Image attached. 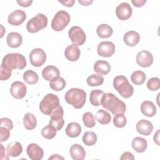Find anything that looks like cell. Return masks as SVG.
Segmentation results:
<instances>
[{
	"instance_id": "cell-14",
	"label": "cell",
	"mask_w": 160,
	"mask_h": 160,
	"mask_svg": "<svg viewBox=\"0 0 160 160\" xmlns=\"http://www.w3.org/2000/svg\"><path fill=\"white\" fill-rule=\"evenodd\" d=\"M26 18V14L24 11L16 9L10 13L8 18V22L12 26H19L24 21Z\"/></svg>"
},
{
	"instance_id": "cell-9",
	"label": "cell",
	"mask_w": 160,
	"mask_h": 160,
	"mask_svg": "<svg viewBox=\"0 0 160 160\" xmlns=\"http://www.w3.org/2000/svg\"><path fill=\"white\" fill-rule=\"evenodd\" d=\"M29 58L30 62L33 66L40 67L46 60V54L43 49L35 48L31 51Z\"/></svg>"
},
{
	"instance_id": "cell-34",
	"label": "cell",
	"mask_w": 160,
	"mask_h": 160,
	"mask_svg": "<svg viewBox=\"0 0 160 160\" xmlns=\"http://www.w3.org/2000/svg\"><path fill=\"white\" fill-rule=\"evenodd\" d=\"M97 136L92 131H88L84 132L82 136V141L86 146H90L96 144L97 142Z\"/></svg>"
},
{
	"instance_id": "cell-29",
	"label": "cell",
	"mask_w": 160,
	"mask_h": 160,
	"mask_svg": "<svg viewBox=\"0 0 160 160\" xmlns=\"http://www.w3.org/2000/svg\"><path fill=\"white\" fill-rule=\"evenodd\" d=\"M49 86L54 91H60L66 87V81L64 78L59 76L54 78L50 81Z\"/></svg>"
},
{
	"instance_id": "cell-50",
	"label": "cell",
	"mask_w": 160,
	"mask_h": 160,
	"mask_svg": "<svg viewBox=\"0 0 160 160\" xmlns=\"http://www.w3.org/2000/svg\"><path fill=\"white\" fill-rule=\"evenodd\" d=\"M78 2L82 4V6H89L90 5L93 1H84V0H79Z\"/></svg>"
},
{
	"instance_id": "cell-48",
	"label": "cell",
	"mask_w": 160,
	"mask_h": 160,
	"mask_svg": "<svg viewBox=\"0 0 160 160\" xmlns=\"http://www.w3.org/2000/svg\"><path fill=\"white\" fill-rule=\"evenodd\" d=\"M159 130H158L156 131V132L154 134V137H153V139H154V142H156L157 144V145H158V146H159Z\"/></svg>"
},
{
	"instance_id": "cell-13",
	"label": "cell",
	"mask_w": 160,
	"mask_h": 160,
	"mask_svg": "<svg viewBox=\"0 0 160 160\" xmlns=\"http://www.w3.org/2000/svg\"><path fill=\"white\" fill-rule=\"evenodd\" d=\"M132 13V8L128 2H121L116 7V15L120 20L125 21L128 19L131 16Z\"/></svg>"
},
{
	"instance_id": "cell-7",
	"label": "cell",
	"mask_w": 160,
	"mask_h": 160,
	"mask_svg": "<svg viewBox=\"0 0 160 160\" xmlns=\"http://www.w3.org/2000/svg\"><path fill=\"white\" fill-rule=\"evenodd\" d=\"M47 25V17L43 14L39 13L28 21L26 24V29L31 33H35L45 28Z\"/></svg>"
},
{
	"instance_id": "cell-16",
	"label": "cell",
	"mask_w": 160,
	"mask_h": 160,
	"mask_svg": "<svg viewBox=\"0 0 160 160\" xmlns=\"http://www.w3.org/2000/svg\"><path fill=\"white\" fill-rule=\"evenodd\" d=\"M137 131L144 136H149L153 130V125L151 122L146 119L139 121L136 126Z\"/></svg>"
},
{
	"instance_id": "cell-6",
	"label": "cell",
	"mask_w": 160,
	"mask_h": 160,
	"mask_svg": "<svg viewBox=\"0 0 160 160\" xmlns=\"http://www.w3.org/2000/svg\"><path fill=\"white\" fill-rule=\"evenodd\" d=\"M71 18L69 14L64 10L58 11L51 21V28L55 31L63 30L70 22Z\"/></svg>"
},
{
	"instance_id": "cell-47",
	"label": "cell",
	"mask_w": 160,
	"mask_h": 160,
	"mask_svg": "<svg viewBox=\"0 0 160 160\" xmlns=\"http://www.w3.org/2000/svg\"><path fill=\"white\" fill-rule=\"evenodd\" d=\"M60 3H61L63 6H66V7H72L73 6L74 2H75V1L74 0H68V1H61V0H59L58 1Z\"/></svg>"
},
{
	"instance_id": "cell-41",
	"label": "cell",
	"mask_w": 160,
	"mask_h": 160,
	"mask_svg": "<svg viewBox=\"0 0 160 160\" xmlns=\"http://www.w3.org/2000/svg\"><path fill=\"white\" fill-rule=\"evenodd\" d=\"M0 79L1 81H6L8 80L11 76L12 70H9L7 68H4L3 66H1L0 68Z\"/></svg>"
},
{
	"instance_id": "cell-36",
	"label": "cell",
	"mask_w": 160,
	"mask_h": 160,
	"mask_svg": "<svg viewBox=\"0 0 160 160\" xmlns=\"http://www.w3.org/2000/svg\"><path fill=\"white\" fill-rule=\"evenodd\" d=\"M82 121L84 126L91 128L96 125V121L94 115L91 112H86L82 115Z\"/></svg>"
},
{
	"instance_id": "cell-20",
	"label": "cell",
	"mask_w": 160,
	"mask_h": 160,
	"mask_svg": "<svg viewBox=\"0 0 160 160\" xmlns=\"http://www.w3.org/2000/svg\"><path fill=\"white\" fill-rule=\"evenodd\" d=\"M69 152L71 157L74 160H82L86 156L85 149L79 144H74L72 145L70 148Z\"/></svg>"
},
{
	"instance_id": "cell-40",
	"label": "cell",
	"mask_w": 160,
	"mask_h": 160,
	"mask_svg": "<svg viewBox=\"0 0 160 160\" xmlns=\"http://www.w3.org/2000/svg\"><path fill=\"white\" fill-rule=\"evenodd\" d=\"M147 88L152 91H157L160 88V80L159 78L153 77L150 78L147 82Z\"/></svg>"
},
{
	"instance_id": "cell-17",
	"label": "cell",
	"mask_w": 160,
	"mask_h": 160,
	"mask_svg": "<svg viewBox=\"0 0 160 160\" xmlns=\"http://www.w3.org/2000/svg\"><path fill=\"white\" fill-rule=\"evenodd\" d=\"M124 43L130 47H134L136 46L140 40V35L138 32L134 31H128L123 37Z\"/></svg>"
},
{
	"instance_id": "cell-33",
	"label": "cell",
	"mask_w": 160,
	"mask_h": 160,
	"mask_svg": "<svg viewBox=\"0 0 160 160\" xmlns=\"http://www.w3.org/2000/svg\"><path fill=\"white\" fill-rule=\"evenodd\" d=\"M23 79L28 84H34L38 81L39 76L35 71L32 70H28L24 72Z\"/></svg>"
},
{
	"instance_id": "cell-18",
	"label": "cell",
	"mask_w": 160,
	"mask_h": 160,
	"mask_svg": "<svg viewBox=\"0 0 160 160\" xmlns=\"http://www.w3.org/2000/svg\"><path fill=\"white\" fill-rule=\"evenodd\" d=\"M8 45L12 48H19L22 42V38L21 35L16 32H9L6 38Z\"/></svg>"
},
{
	"instance_id": "cell-2",
	"label": "cell",
	"mask_w": 160,
	"mask_h": 160,
	"mask_svg": "<svg viewBox=\"0 0 160 160\" xmlns=\"http://www.w3.org/2000/svg\"><path fill=\"white\" fill-rule=\"evenodd\" d=\"M66 101L72 105L76 109L82 108L85 104L86 99V92L79 88H71L65 94Z\"/></svg>"
},
{
	"instance_id": "cell-8",
	"label": "cell",
	"mask_w": 160,
	"mask_h": 160,
	"mask_svg": "<svg viewBox=\"0 0 160 160\" xmlns=\"http://www.w3.org/2000/svg\"><path fill=\"white\" fill-rule=\"evenodd\" d=\"M69 38L72 43L76 46L82 45L86 39V36L81 28L78 26H72L68 31Z\"/></svg>"
},
{
	"instance_id": "cell-4",
	"label": "cell",
	"mask_w": 160,
	"mask_h": 160,
	"mask_svg": "<svg viewBox=\"0 0 160 160\" xmlns=\"http://www.w3.org/2000/svg\"><path fill=\"white\" fill-rule=\"evenodd\" d=\"M60 106L58 96L52 93H49L41 100L39 108L42 114L50 116Z\"/></svg>"
},
{
	"instance_id": "cell-5",
	"label": "cell",
	"mask_w": 160,
	"mask_h": 160,
	"mask_svg": "<svg viewBox=\"0 0 160 160\" xmlns=\"http://www.w3.org/2000/svg\"><path fill=\"white\" fill-rule=\"evenodd\" d=\"M113 87L124 98H129L134 92L132 86L129 82L126 77L124 76H117L113 81Z\"/></svg>"
},
{
	"instance_id": "cell-23",
	"label": "cell",
	"mask_w": 160,
	"mask_h": 160,
	"mask_svg": "<svg viewBox=\"0 0 160 160\" xmlns=\"http://www.w3.org/2000/svg\"><path fill=\"white\" fill-rule=\"evenodd\" d=\"M110 70L111 66L106 61L98 60L94 64V71L100 75H106Z\"/></svg>"
},
{
	"instance_id": "cell-12",
	"label": "cell",
	"mask_w": 160,
	"mask_h": 160,
	"mask_svg": "<svg viewBox=\"0 0 160 160\" xmlns=\"http://www.w3.org/2000/svg\"><path fill=\"white\" fill-rule=\"evenodd\" d=\"M27 92L26 85L21 81H15L11 85L10 93L16 99L23 98Z\"/></svg>"
},
{
	"instance_id": "cell-44",
	"label": "cell",
	"mask_w": 160,
	"mask_h": 160,
	"mask_svg": "<svg viewBox=\"0 0 160 160\" xmlns=\"http://www.w3.org/2000/svg\"><path fill=\"white\" fill-rule=\"evenodd\" d=\"M121 160H133L134 159V157L133 156V154L130 152H124L122 154L121 158H120Z\"/></svg>"
},
{
	"instance_id": "cell-28",
	"label": "cell",
	"mask_w": 160,
	"mask_h": 160,
	"mask_svg": "<svg viewBox=\"0 0 160 160\" xmlns=\"http://www.w3.org/2000/svg\"><path fill=\"white\" fill-rule=\"evenodd\" d=\"M96 32L98 36L101 38H108L112 35L113 29L109 25L102 24L98 26Z\"/></svg>"
},
{
	"instance_id": "cell-21",
	"label": "cell",
	"mask_w": 160,
	"mask_h": 160,
	"mask_svg": "<svg viewBox=\"0 0 160 160\" xmlns=\"http://www.w3.org/2000/svg\"><path fill=\"white\" fill-rule=\"evenodd\" d=\"M141 111L146 116L153 117L156 114V108L154 104L150 101H144L141 105Z\"/></svg>"
},
{
	"instance_id": "cell-19",
	"label": "cell",
	"mask_w": 160,
	"mask_h": 160,
	"mask_svg": "<svg viewBox=\"0 0 160 160\" xmlns=\"http://www.w3.org/2000/svg\"><path fill=\"white\" fill-rule=\"evenodd\" d=\"M80 54L81 51L79 48L74 44L68 46L64 51V55L66 58L70 61H77L79 58Z\"/></svg>"
},
{
	"instance_id": "cell-49",
	"label": "cell",
	"mask_w": 160,
	"mask_h": 160,
	"mask_svg": "<svg viewBox=\"0 0 160 160\" xmlns=\"http://www.w3.org/2000/svg\"><path fill=\"white\" fill-rule=\"evenodd\" d=\"M0 145H1V159H4V156L6 157V159H8L9 158H8V156H8V154H7V155L6 154L5 150H4V148L3 145H2V144H1Z\"/></svg>"
},
{
	"instance_id": "cell-22",
	"label": "cell",
	"mask_w": 160,
	"mask_h": 160,
	"mask_svg": "<svg viewBox=\"0 0 160 160\" xmlns=\"http://www.w3.org/2000/svg\"><path fill=\"white\" fill-rule=\"evenodd\" d=\"M22 151V147L20 142L12 141L9 143L6 147V152L9 156L18 157Z\"/></svg>"
},
{
	"instance_id": "cell-25",
	"label": "cell",
	"mask_w": 160,
	"mask_h": 160,
	"mask_svg": "<svg viewBox=\"0 0 160 160\" xmlns=\"http://www.w3.org/2000/svg\"><path fill=\"white\" fill-rule=\"evenodd\" d=\"M131 145L137 152L142 153L146 151L148 147V142L144 138L138 136L133 139Z\"/></svg>"
},
{
	"instance_id": "cell-38",
	"label": "cell",
	"mask_w": 160,
	"mask_h": 160,
	"mask_svg": "<svg viewBox=\"0 0 160 160\" xmlns=\"http://www.w3.org/2000/svg\"><path fill=\"white\" fill-rule=\"evenodd\" d=\"M113 124L118 128H124L127 124V119L124 114H116L113 118Z\"/></svg>"
},
{
	"instance_id": "cell-43",
	"label": "cell",
	"mask_w": 160,
	"mask_h": 160,
	"mask_svg": "<svg viewBox=\"0 0 160 160\" xmlns=\"http://www.w3.org/2000/svg\"><path fill=\"white\" fill-rule=\"evenodd\" d=\"M1 126L5 127L10 130H11L13 128V123L12 121L8 118H1Z\"/></svg>"
},
{
	"instance_id": "cell-51",
	"label": "cell",
	"mask_w": 160,
	"mask_h": 160,
	"mask_svg": "<svg viewBox=\"0 0 160 160\" xmlns=\"http://www.w3.org/2000/svg\"><path fill=\"white\" fill-rule=\"evenodd\" d=\"M49 159H64V158L62 156H61L59 154H52L51 156L49 158Z\"/></svg>"
},
{
	"instance_id": "cell-31",
	"label": "cell",
	"mask_w": 160,
	"mask_h": 160,
	"mask_svg": "<svg viewBox=\"0 0 160 160\" xmlns=\"http://www.w3.org/2000/svg\"><path fill=\"white\" fill-rule=\"evenodd\" d=\"M104 92L100 89H94L91 91L90 93L89 101L92 105L94 106H99L101 105V97Z\"/></svg>"
},
{
	"instance_id": "cell-11",
	"label": "cell",
	"mask_w": 160,
	"mask_h": 160,
	"mask_svg": "<svg viewBox=\"0 0 160 160\" xmlns=\"http://www.w3.org/2000/svg\"><path fill=\"white\" fill-rule=\"evenodd\" d=\"M136 61L137 64L141 67H149L153 62L152 54L148 51L142 50L137 54Z\"/></svg>"
},
{
	"instance_id": "cell-26",
	"label": "cell",
	"mask_w": 160,
	"mask_h": 160,
	"mask_svg": "<svg viewBox=\"0 0 160 160\" xmlns=\"http://www.w3.org/2000/svg\"><path fill=\"white\" fill-rule=\"evenodd\" d=\"M81 126L79 124L75 122H70L68 124L66 129V134L70 138H76L81 132Z\"/></svg>"
},
{
	"instance_id": "cell-42",
	"label": "cell",
	"mask_w": 160,
	"mask_h": 160,
	"mask_svg": "<svg viewBox=\"0 0 160 160\" xmlns=\"http://www.w3.org/2000/svg\"><path fill=\"white\" fill-rule=\"evenodd\" d=\"M0 141L4 142L6 141L8 139L10 136V129L3 127L1 126L0 127Z\"/></svg>"
},
{
	"instance_id": "cell-45",
	"label": "cell",
	"mask_w": 160,
	"mask_h": 160,
	"mask_svg": "<svg viewBox=\"0 0 160 160\" xmlns=\"http://www.w3.org/2000/svg\"><path fill=\"white\" fill-rule=\"evenodd\" d=\"M17 2L18 4L22 7H29L31 5L32 3V0H26V1H22V0H17Z\"/></svg>"
},
{
	"instance_id": "cell-35",
	"label": "cell",
	"mask_w": 160,
	"mask_h": 160,
	"mask_svg": "<svg viewBox=\"0 0 160 160\" xmlns=\"http://www.w3.org/2000/svg\"><path fill=\"white\" fill-rule=\"evenodd\" d=\"M86 82L90 86H98L104 82V78L100 74H93L88 77Z\"/></svg>"
},
{
	"instance_id": "cell-32",
	"label": "cell",
	"mask_w": 160,
	"mask_h": 160,
	"mask_svg": "<svg viewBox=\"0 0 160 160\" xmlns=\"http://www.w3.org/2000/svg\"><path fill=\"white\" fill-rule=\"evenodd\" d=\"M146 79L145 73L142 71H135L131 76V80L136 85L142 84Z\"/></svg>"
},
{
	"instance_id": "cell-27",
	"label": "cell",
	"mask_w": 160,
	"mask_h": 160,
	"mask_svg": "<svg viewBox=\"0 0 160 160\" xmlns=\"http://www.w3.org/2000/svg\"><path fill=\"white\" fill-rule=\"evenodd\" d=\"M23 124L28 130L34 129L37 125V120L34 115L30 112L26 113L23 118Z\"/></svg>"
},
{
	"instance_id": "cell-3",
	"label": "cell",
	"mask_w": 160,
	"mask_h": 160,
	"mask_svg": "<svg viewBox=\"0 0 160 160\" xmlns=\"http://www.w3.org/2000/svg\"><path fill=\"white\" fill-rule=\"evenodd\" d=\"M1 66L9 70L22 69L26 66V59L21 54L9 53L3 58Z\"/></svg>"
},
{
	"instance_id": "cell-39",
	"label": "cell",
	"mask_w": 160,
	"mask_h": 160,
	"mask_svg": "<svg viewBox=\"0 0 160 160\" xmlns=\"http://www.w3.org/2000/svg\"><path fill=\"white\" fill-rule=\"evenodd\" d=\"M64 124V120L62 118H51L49 125L54 128L56 131H59L62 129Z\"/></svg>"
},
{
	"instance_id": "cell-1",
	"label": "cell",
	"mask_w": 160,
	"mask_h": 160,
	"mask_svg": "<svg viewBox=\"0 0 160 160\" xmlns=\"http://www.w3.org/2000/svg\"><path fill=\"white\" fill-rule=\"evenodd\" d=\"M101 105L114 115L119 113L124 114L126 109L125 103L114 94L110 92L103 94L101 97Z\"/></svg>"
},
{
	"instance_id": "cell-15",
	"label": "cell",
	"mask_w": 160,
	"mask_h": 160,
	"mask_svg": "<svg viewBox=\"0 0 160 160\" xmlns=\"http://www.w3.org/2000/svg\"><path fill=\"white\" fill-rule=\"evenodd\" d=\"M26 152L32 160H41L44 155L43 149L35 143H31L28 146Z\"/></svg>"
},
{
	"instance_id": "cell-37",
	"label": "cell",
	"mask_w": 160,
	"mask_h": 160,
	"mask_svg": "<svg viewBox=\"0 0 160 160\" xmlns=\"http://www.w3.org/2000/svg\"><path fill=\"white\" fill-rule=\"evenodd\" d=\"M56 129L50 125L44 127L41 130V135L47 139L54 138L56 136Z\"/></svg>"
},
{
	"instance_id": "cell-10",
	"label": "cell",
	"mask_w": 160,
	"mask_h": 160,
	"mask_svg": "<svg viewBox=\"0 0 160 160\" xmlns=\"http://www.w3.org/2000/svg\"><path fill=\"white\" fill-rule=\"evenodd\" d=\"M115 45L111 41L101 42L97 48V52L101 57L109 58L112 56L115 52Z\"/></svg>"
},
{
	"instance_id": "cell-30",
	"label": "cell",
	"mask_w": 160,
	"mask_h": 160,
	"mask_svg": "<svg viewBox=\"0 0 160 160\" xmlns=\"http://www.w3.org/2000/svg\"><path fill=\"white\" fill-rule=\"evenodd\" d=\"M96 119L99 123L107 124L111 121V116L108 111L104 109H99L96 114Z\"/></svg>"
},
{
	"instance_id": "cell-24",
	"label": "cell",
	"mask_w": 160,
	"mask_h": 160,
	"mask_svg": "<svg viewBox=\"0 0 160 160\" xmlns=\"http://www.w3.org/2000/svg\"><path fill=\"white\" fill-rule=\"evenodd\" d=\"M60 74L59 69L54 66L49 65L45 67L42 71V76L46 81H51L55 77L59 76Z\"/></svg>"
},
{
	"instance_id": "cell-46",
	"label": "cell",
	"mask_w": 160,
	"mask_h": 160,
	"mask_svg": "<svg viewBox=\"0 0 160 160\" xmlns=\"http://www.w3.org/2000/svg\"><path fill=\"white\" fill-rule=\"evenodd\" d=\"M133 5L136 8L142 7L146 2V0H132L131 1Z\"/></svg>"
}]
</instances>
